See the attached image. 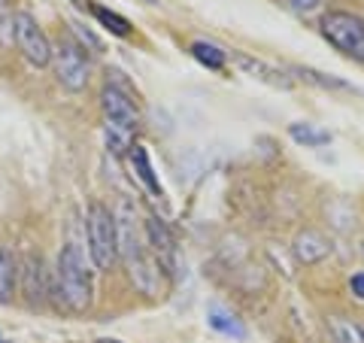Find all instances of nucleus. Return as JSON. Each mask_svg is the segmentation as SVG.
<instances>
[{
	"instance_id": "obj_1",
	"label": "nucleus",
	"mask_w": 364,
	"mask_h": 343,
	"mask_svg": "<svg viewBox=\"0 0 364 343\" xmlns=\"http://www.w3.org/2000/svg\"><path fill=\"white\" fill-rule=\"evenodd\" d=\"M55 298H58L70 313H85L91 307V270L85 268V258L79 253L76 243H67L58 255V268H55Z\"/></svg>"
},
{
	"instance_id": "obj_2",
	"label": "nucleus",
	"mask_w": 364,
	"mask_h": 343,
	"mask_svg": "<svg viewBox=\"0 0 364 343\" xmlns=\"http://www.w3.org/2000/svg\"><path fill=\"white\" fill-rule=\"evenodd\" d=\"M85 231H88V253L97 270H109L119 261V240H116V219L107 204L95 201L85 216Z\"/></svg>"
},
{
	"instance_id": "obj_3",
	"label": "nucleus",
	"mask_w": 364,
	"mask_h": 343,
	"mask_svg": "<svg viewBox=\"0 0 364 343\" xmlns=\"http://www.w3.org/2000/svg\"><path fill=\"white\" fill-rule=\"evenodd\" d=\"M322 37L334 46L337 52H343L346 58L364 64V19L346 9H331L322 16Z\"/></svg>"
},
{
	"instance_id": "obj_4",
	"label": "nucleus",
	"mask_w": 364,
	"mask_h": 343,
	"mask_svg": "<svg viewBox=\"0 0 364 343\" xmlns=\"http://www.w3.org/2000/svg\"><path fill=\"white\" fill-rule=\"evenodd\" d=\"M52 64L55 76L67 91H82L88 85V58L76 40H61L58 46H52Z\"/></svg>"
},
{
	"instance_id": "obj_5",
	"label": "nucleus",
	"mask_w": 364,
	"mask_h": 343,
	"mask_svg": "<svg viewBox=\"0 0 364 343\" xmlns=\"http://www.w3.org/2000/svg\"><path fill=\"white\" fill-rule=\"evenodd\" d=\"M13 33L18 43V52L33 64V67H46L52 61V43L37 25V19L28 13H16L13 16Z\"/></svg>"
},
{
	"instance_id": "obj_6",
	"label": "nucleus",
	"mask_w": 364,
	"mask_h": 343,
	"mask_svg": "<svg viewBox=\"0 0 364 343\" xmlns=\"http://www.w3.org/2000/svg\"><path fill=\"white\" fill-rule=\"evenodd\" d=\"M112 219H116V240H119V258L124 265H134L140 261L146 253L140 246V234H136V213H134V204L128 198H122L112 210Z\"/></svg>"
},
{
	"instance_id": "obj_7",
	"label": "nucleus",
	"mask_w": 364,
	"mask_h": 343,
	"mask_svg": "<svg viewBox=\"0 0 364 343\" xmlns=\"http://www.w3.org/2000/svg\"><path fill=\"white\" fill-rule=\"evenodd\" d=\"M100 107H104V116L112 128L119 131H134L140 125V110H136V100L122 91L119 85H107L100 91Z\"/></svg>"
},
{
	"instance_id": "obj_8",
	"label": "nucleus",
	"mask_w": 364,
	"mask_h": 343,
	"mask_svg": "<svg viewBox=\"0 0 364 343\" xmlns=\"http://www.w3.org/2000/svg\"><path fill=\"white\" fill-rule=\"evenodd\" d=\"M146 237H149V246H152L155 261L161 265V270L173 273L176 270V237L170 234V228L161 219L149 216V219H146Z\"/></svg>"
},
{
	"instance_id": "obj_9",
	"label": "nucleus",
	"mask_w": 364,
	"mask_h": 343,
	"mask_svg": "<svg viewBox=\"0 0 364 343\" xmlns=\"http://www.w3.org/2000/svg\"><path fill=\"white\" fill-rule=\"evenodd\" d=\"M21 289L31 307H43L46 295H49V283H46V270H43V258L40 255H28L25 268H21Z\"/></svg>"
},
{
	"instance_id": "obj_10",
	"label": "nucleus",
	"mask_w": 364,
	"mask_h": 343,
	"mask_svg": "<svg viewBox=\"0 0 364 343\" xmlns=\"http://www.w3.org/2000/svg\"><path fill=\"white\" fill-rule=\"evenodd\" d=\"M294 258L301 261V265H318L322 258L331 255V243H328L325 234L313 231V228H306V231H301L298 237H294Z\"/></svg>"
},
{
	"instance_id": "obj_11",
	"label": "nucleus",
	"mask_w": 364,
	"mask_h": 343,
	"mask_svg": "<svg viewBox=\"0 0 364 343\" xmlns=\"http://www.w3.org/2000/svg\"><path fill=\"white\" fill-rule=\"evenodd\" d=\"M231 58H234V64L240 67L243 73L261 79V83H267V85H273V88H291V79H286L279 70H273V67H267L264 61L249 58V55H243V52H231Z\"/></svg>"
},
{
	"instance_id": "obj_12",
	"label": "nucleus",
	"mask_w": 364,
	"mask_h": 343,
	"mask_svg": "<svg viewBox=\"0 0 364 343\" xmlns=\"http://www.w3.org/2000/svg\"><path fill=\"white\" fill-rule=\"evenodd\" d=\"M128 158H131V164H134V174H136V179H140L143 186L149 189L152 194H158V198H161V182H158L155 170H152V164H149V152H146L143 146H131Z\"/></svg>"
},
{
	"instance_id": "obj_13",
	"label": "nucleus",
	"mask_w": 364,
	"mask_h": 343,
	"mask_svg": "<svg viewBox=\"0 0 364 343\" xmlns=\"http://www.w3.org/2000/svg\"><path fill=\"white\" fill-rule=\"evenodd\" d=\"M16 277H18V261H16V255L9 253L6 246H0V304L13 301Z\"/></svg>"
},
{
	"instance_id": "obj_14",
	"label": "nucleus",
	"mask_w": 364,
	"mask_h": 343,
	"mask_svg": "<svg viewBox=\"0 0 364 343\" xmlns=\"http://www.w3.org/2000/svg\"><path fill=\"white\" fill-rule=\"evenodd\" d=\"M289 137L294 143H301V146H328V143H331V134L322 131V128H316V125H306V122L289 125Z\"/></svg>"
},
{
	"instance_id": "obj_15",
	"label": "nucleus",
	"mask_w": 364,
	"mask_h": 343,
	"mask_svg": "<svg viewBox=\"0 0 364 343\" xmlns=\"http://www.w3.org/2000/svg\"><path fill=\"white\" fill-rule=\"evenodd\" d=\"M210 325L219 331V334L237 337V340H243V337H246V328L240 325V319H237L234 313L222 310V307H210Z\"/></svg>"
},
{
	"instance_id": "obj_16",
	"label": "nucleus",
	"mask_w": 364,
	"mask_h": 343,
	"mask_svg": "<svg viewBox=\"0 0 364 343\" xmlns=\"http://www.w3.org/2000/svg\"><path fill=\"white\" fill-rule=\"evenodd\" d=\"M88 13L95 16V19H97L100 25H104L109 33H116V37H128V33H131V21L124 19V16H119V13H112V9H107V6L91 4Z\"/></svg>"
},
{
	"instance_id": "obj_17",
	"label": "nucleus",
	"mask_w": 364,
	"mask_h": 343,
	"mask_svg": "<svg viewBox=\"0 0 364 343\" xmlns=\"http://www.w3.org/2000/svg\"><path fill=\"white\" fill-rule=\"evenodd\" d=\"M191 55H195L203 67H210V70H222L225 61H228V52L219 49V46L207 43V40H198L195 46H191Z\"/></svg>"
},
{
	"instance_id": "obj_18",
	"label": "nucleus",
	"mask_w": 364,
	"mask_h": 343,
	"mask_svg": "<svg viewBox=\"0 0 364 343\" xmlns=\"http://www.w3.org/2000/svg\"><path fill=\"white\" fill-rule=\"evenodd\" d=\"M291 73H294V76H301L304 83H313V85H322V88H349L343 79L328 76V73H318V70H313V67H294Z\"/></svg>"
},
{
	"instance_id": "obj_19",
	"label": "nucleus",
	"mask_w": 364,
	"mask_h": 343,
	"mask_svg": "<svg viewBox=\"0 0 364 343\" xmlns=\"http://www.w3.org/2000/svg\"><path fill=\"white\" fill-rule=\"evenodd\" d=\"M318 4H322V0H286V6L291 9V13H301V16H306V13H313V9H318Z\"/></svg>"
},
{
	"instance_id": "obj_20",
	"label": "nucleus",
	"mask_w": 364,
	"mask_h": 343,
	"mask_svg": "<svg viewBox=\"0 0 364 343\" xmlns=\"http://www.w3.org/2000/svg\"><path fill=\"white\" fill-rule=\"evenodd\" d=\"M70 28H73V31L79 33V40H82L85 46H91V49H95V52H100V40L95 37V33H88V31H85L82 25H70Z\"/></svg>"
},
{
	"instance_id": "obj_21",
	"label": "nucleus",
	"mask_w": 364,
	"mask_h": 343,
	"mask_svg": "<svg viewBox=\"0 0 364 343\" xmlns=\"http://www.w3.org/2000/svg\"><path fill=\"white\" fill-rule=\"evenodd\" d=\"M349 285H352V295L364 301V270H358L355 277H352V283H349Z\"/></svg>"
},
{
	"instance_id": "obj_22",
	"label": "nucleus",
	"mask_w": 364,
	"mask_h": 343,
	"mask_svg": "<svg viewBox=\"0 0 364 343\" xmlns=\"http://www.w3.org/2000/svg\"><path fill=\"white\" fill-rule=\"evenodd\" d=\"M76 9H91V0H73Z\"/></svg>"
},
{
	"instance_id": "obj_23",
	"label": "nucleus",
	"mask_w": 364,
	"mask_h": 343,
	"mask_svg": "<svg viewBox=\"0 0 364 343\" xmlns=\"http://www.w3.org/2000/svg\"><path fill=\"white\" fill-rule=\"evenodd\" d=\"M97 343H122V340H112V337H104V340H97Z\"/></svg>"
},
{
	"instance_id": "obj_24",
	"label": "nucleus",
	"mask_w": 364,
	"mask_h": 343,
	"mask_svg": "<svg viewBox=\"0 0 364 343\" xmlns=\"http://www.w3.org/2000/svg\"><path fill=\"white\" fill-rule=\"evenodd\" d=\"M358 334H361V340H364V325H361V328H358Z\"/></svg>"
},
{
	"instance_id": "obj_25",
	"label": "nucleus",
	"mask_w": 364,
	"mask_h": 343,
	"mask_svg": "<svg viewBox=\"0 0 364 343\" xmlns=\"http://www.w3.org/2000/svg\"><path fill=\"white\" fill-rule=\"evenodd\" d=\"M6 4H9V0H0V6H6Z\"/></svg>"
}]
</instances>
